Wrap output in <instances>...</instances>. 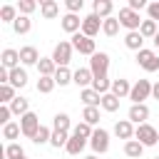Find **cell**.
I'll use <instances>...</instances> for the list:
<instances>
[{
  "instance_id": "6da1fadb",
  "label": "cell",
  "mask_w": 159,
  "mask_h": 159,
  "mask_svg": "<svg viewBox=\"0 0 159 159\" xmlns=\"http://www.w3.org/2000/svg\"><path fill=\"white\" fill-rule=\"evenodd\" d=\"M152 82L149 80H137L134 84H132V92H129V99H132V104H144V99H149V94H152Z\"/></svg>"
},
{
  "instance_id": "7a4b0ae2",
  "label": "cell",
  "mask_w": 159,
  "mask_h": 159,
  "mask_svg": "<svg viewBox=\"0 0 159 159\" xmlns=\"http://www.w3.org/2000/svg\"><path fill=\"white\" fill-rule=\"evenodd\" d=\"M134 139H137L139 144H144V147H154V144L159 142V129H154L149 122H147V124H139L137 132H134Z\"/></svg>"
},
{
  "instance_id": "3957f363",
  "label": "cell",
  "mask_w": 159,
  "mask_h": 159,
  "mask_svg": "<svg viewBox=\"0 0 159 159\" xmlns=\"http://www.w3.org/2000/svg\"><path fill=\"white\" fill-rule=\"evenodd\" d=\"M72 42H67V40H60L57 45H55V52H52V60H55V65L57 67H67L70 65V60H72Z\"/></svg>"
},
{
  "instance_id": "277c9868",
  "label": "cell",
  "mask_w": 159,
  "mask_h": 159,
  "mask_svg": "<svg viewBox=\"0 0 159 159\" xmlns=\"http://www.w3.org/2000/svg\"><path fill=\"white\" fill-rule=\"evenodd\" d=\"M142 17H139V12H134V10H129V7H122L119 10V25L122 27H127L129 32H137L139 27H142Z\"/></svg>"
},
{
  "instance_id": "5b68a950",
  "label": "cell",
  "mask_w": 159,
  "mask_h": 159,
  "mask_svg": "<svg viewBox=\"0 0 159 159\" xmlns=\"http://www.w3.org/2000/svg\"><path fill=\"white\" fill-rule=\"evenodd\" d=\"M70 42H72V47L80 52V55H94L97 52V47H94V40L92 37H87V35H82V32H77V35H72L70 37Z\"/></svg>"
},
{
  "instance_id": "8992f818",
  "label": "cell",
  "mask_w": 159,
  "mask_h": 159,
  "mask_svg": "<svg viewBox=\"0 0 159 159\" xmlns=\"http://www.w3.org/2000/svg\"><path fill=\"white\" fill-rule=\"evenodd\" d=\"M40 127H42V124H40V119H37V114H35V112H27V114H22V117H20L22 137L35 139V134H37V129H40Z\"/></svg>"
},
{
  "instance_id": "52a82bcc",
  "label": "cell",
  "mask_w": 159,
  "mask_h": 159,
  "mask_svg": "<svg viewBox=\"0 0 159 159\" xmlns=\"http://www.w3.org/2000/svg\"><path fill=\"white\" fill-rule=\"evenodd\" d=\"M137 65L142 67V70H147V72H157L159 70V57H157V52L154 50H139L137 52Z\"/></svg>"
},
{
  "instance_id": "ba28073f",
  "label": "cell",
  "mask_w": 159,
  "mask_h": 159,
  "mask_svg": "<svg viewBox=\"0 0 159 159\" xmlns=\"http://www.w3.org/2000/svg\"><path fill=\"white\" fill-rule=\"evenodd\" d=\"M89 70H92L94 77H104L107 70H109V55L107 52H94L89 57Z\"/></svg>"
},
{
  "instance_id": "9c48e42d",
  "label": "cell",
  "mask_w": 159,
  "mask_h": 159,
  "mask_svg": "<svg viewBox=\"0 0 159 159\" xmlns=\"http://www.w3.org/2000/svg\"><path fill=\"white\" fill-rule=\"evenodd\" d=\"M89 147H92V152L94 154H104L107 149H109V132L107 129H94V134H92V139H89Z\"/></svg>"
},
{
  "instance_id": "30bf717a",
  "label": "cell",
  "mask_w": 159,
  "mask_h": 159,
  "mask_svg": "<svg viewBox=\"0 0 159 159\" xmlns=\"http://www.w3.org/2000/svg\"><path fill=\"white\" fill-rule=\"evenodd\" d=\"M102 22H104L102 17H97L94 12H89V15H84V17H82V30H80V32H82V35H87V37H94V35L102 30Z\"/></svg>"
},
{
  "instance_id": "8fae6325",
  "label": "cell",
  "mask_w": 159,
  "mask_h": 159,
  "mask_svg": "<svg viewBox=\"0 0 159 159\" xmlns=\"http://www.w3.org/2000/svg\"><path fill=\"white\" fill-rule=\"evenodd\" d=\"M127 119L132 122V124H147V119H149V107L147 104H132L129 107V112H127Z\"/></svg>"
},
{
  "instance_id": "7c38bea8",
  "label": "cell",
  "mask_w": 159,
  "mask_h": 159,
  "mask_svg": "<svg viewBox=\"0 0 159 159\" xmlns=\"http://www.w3.org/2000/svg\"><path fill=\"white\" fill-rule=\"evenodd\" d=\"M92 80H94V75H92V70H89V67H80V70H75V77H72V82H75L80 89H87V87H92Z\"/></svg>"
},
{
  "instance_id": "4fadbf2b",
  "label": "cell",
  "mask_w": 159,
  "mask_h": 159,
  "mask_svg": "<svg viewBox=\"0 0 159 159\" xmlns=\"http://www.w3.org/2000/svg\"><path fill=\"white\" fill-rule=\"evenodd\" d=\"M60 20H62V30H65V32H70V35H77V32L82 30V20H80V15L67 12V15H62Z\"/></svg>"
},
{
  "instance_id": "5bb4252c",
  "label": "cell",
  "mask_w": 159,
  "mask_h": 159,
  "mask_svg": "<svg viewBox=\"0 0 159 159\" xmlns=\"http://www.w3.org/2000/svg\"><path fill=\"white\" fill-rule=\"evenodd\" d=\"M0 65H2L5 70H15V67L20 65V52L12 50V47L2 50V55H0Z\"/></svg>"
},
{
  "instance_id": "9a60e30c",
  "label": "cell",
  "mask_w": 159,
  "mask_h": 159,
  "mask_svg": "<svg viewBox=\"0 0 159 159\" xmlns=\"http://www.w3.org/2000/svg\"><path fill=\"white\" fill-rule=\"evenodd\" d=\"M134 132H137V129L132 127L129 119H119V122L114 124V134H117L119 139H127V142H129V139H134Z\"/></svg>"
},
{
  "instance_id": "2e32d148",
  "label": "cell",
  "mask_w": 159,
  "mask_h": 159,
  "mask_svg": "<svg viewBox=\"0 0 159 159\" xmlns=\"http://www.w3.org/2000/svg\"><path fill=\"white\" fill-rule=\"evenodd\" d=\"M80 99L84 102V107H102V94H99V92H94L92 87L82 89V92H80Z\"/></svg>"
},
{
  "instance_id": "e0dca14e",
  "label": "cell",
  "mask_w": 159,
  "mask_h": 159,
  "mask_svg": "<svg viewBox=\"0 0 159 159\" xmlns=\"http://www.w3.org/2000/svg\"><path fill=\"white\" fill-rule=\"evenodd\" d=\"M40 15H42L45 20H55V17L60 15V5H57L55 0H42V2H40Z\"/></svg>"
},
{
  "instance_id": "ac0fdd59",
  "label": "cell",
  "mask_w": 159,
  "mask_h": 159,
  "mask_svg": "<svg viewBox=\"0 0 159 159\" xmlns=\"http://www.w3.org/2000/svg\"><path fill=\"white\" fill-rule=\"evenodd\" d=\"M112 10H114L112 0H94V7H92V12H94L97 17L107 20V17H112Z\"/></svg>"
},
{
  "instance_id": "d6986e66",
  "label": "cell",
  "mask_w": 159,
  "mask_h": 159,
  "mask_svg": "<svg viewBox=\"0 0 159 159\" xmlns=\"http://www.w3.org/2000/svg\"><path fill=\"white\" fill-rule=\"evenodd\" d=\"M42 57L37 55V50L32 47V45H25V47H20V62L22 65H37Z\"/></svg>"
},
{
  "instance_id": "ffe728a7",
  "label": "cell",
  "mask_w": 159,
  "mask_h": 159,
  "mask_svg": "<svg viewBox=\"0 0 159 159\" xmlns=\"http://www.w3.org/2000/svg\"><path fill=\"white\" fill-rule=\"evenodd\" d=\"M87 144H89L87 139H82V137H77V134H70V139H67V147H65V149H67V154L77 157V154H80Z\"/></svg>"
},
{
  "instance_id": "44dd1931",
  "label": "cell",
  "mask_w": 159,
  "mask_h": 159,
  "mask_svg": "<svg viewBox=\"0 0 159 159\" xmlns=\"http://www.w3.org/2000/svg\"><path fill=\"white\" fill-rule=\"evenodd\" d=\"M124 45H127V50H134V52L144 50V47H142V45H144L142 32H139V30H137V32H127V35H124Z\"/></svg>"
},
{
  "instance_id": "7402d4cb",
  "label": "cell",
  "mask_w": 159,
  "mask_h": 159,
  "mask_svg": "<svg viewBox=\"0 0 159 159\" xmlns=\"http://www.w3.org/2000/svg\"><path fill=\"white\" fill-rule=\"evenodd\" d=\"M37 72H40V77H55V72H57L55 60H52V57H42V60L37 62Z\"/></svg>"
},
{
  "instance_id": "603a6c76",
  "label": "cell",
  "mask_w": 159,
  "mask_h": 159,
  "mask_svg": "<svg viewBox=\"0 0 159 159\" xmlns=\"http://www.w3.org/2000/svg\"><path fill=\"white\" fill-rule=\"evenodd\" d=\"M129 92H132V84H129V80H112V94L114 97H129Z\"/></svg>"
},
{
  "instance_id": "cb8c5ba5",
  "label": "cell",
  "mask_w": 159,
  "mask_h": 159,
  "mask_svg": "<svg viewBox=\"0 0 159 159\" xmlns=\"http://www.w3.org/2000/svg\"><path fill=\"white\" fill-rule=\"evenodd\" d=\"M10 84H12L15 89L25 87V84H27V72H25L22 67H15V70H10Z\"/></svg>"
},
{
  "instance_id": "d4e9b609",
  "label": "cell",
  "mask_w": 159,
  "mask_h": 159,
  "mask_svg": "<svg viewBox=\"0 0 159 159\" xmlns=\"http://www.w3.org/2000/svg\"><path fill=\"white\" fill-rule=\"evenodd\" d=\"M12 30H15L17 35H27V32L32 30V20H30L27 15H17V20L12 22Z\"/></svg>"
},
{
  "instance_id": "484cf974",
  "label": "cell",
  "mask_w": 159,
  "mask_h": 159,
  "mask_svg": "<svg viewBox=\"0 0 159 159\" xmlns=\"http://www.w3.org/2000/svg\"><path fill=\"white\" fill-rule=\"evenodd\" d=\"M10 112H12V114H17V117H22V114H27V112H30V102H27L25 97H15V99L10 102Z\"/></svg>"
},
{
  "instance_id": "4316f807",
  "label": "cell",
  "mask_w": 159,
  "mask_h": 159,
  "mask_svg": "<svg viewBox=\"0 0 159 159\" xmlns=\"http://www.w3.org/2000/svg\"><path fill=\"white\" fill-rule=\"evenodd\" d=\"M142 152H144V144H139L137 139L124 142V154H127L129 159H139V157H142Z\"/></svg>"
},
{
  "instance_id": "83f0119b",
  "label": "cell",
  "mask_w": 159,
  "mask_h": 159,
  "mask_svg": "<svg viewBox=\"0 0 159 159\" xmlns=\"http://www.w3.org/2000/svg\"><path fill=\"white\" fill-rule=\"evenodd\" d=\"M70 114H65V112H57L55 114V119H52V127H55V132H70Z\"/></svg>"
},
{
  "instance_id": "f1b7e54d",
  "label": "cell",
  "mask_w": 159,
  "mask_h": 159,
  "mask_svg": "<svg viewBox=\"0 0 159 159\" xmlns=\"http://www.w3.org/2000/svg\"><path fill=\"white\" fill-rule=\"evenodd\" d=\"M102 32H104L107 37H114V35L119 32V17H107V20L102 22Z\"/></svg>"
},
{
  "instance_id": "f546056e",
  "label": "cell",
  "mask_w": 159,
  "mask_h": 159,
  "mask_svg": "<svg viewBox=\"0 0 159 159\" xmlns=\"http://www.w3.org/2000/svg\"><path fill=\"white\" fill-rule=\"evenodd\" d=\"M102 109H104V112H117V109H119V97H114L112 92L102 94Z\"/></svg>"
},
{
  "instance_id": "4dcf8cb0",
  "label": "cell",
  "mask_w": 159,
  "mask_h": 159,
  "mask_svg": "<svg viewBox=\"0 0 159 159\" xmlns=\"http://www.w3.org/2000/svg\"><path fill=\"white\" fill-rule=\"evenodd\" d=\"M0 20L2 22H15L17 20V5H2L0 7Z\"/></svg>"
},
{
  "instance_id": "1f68e13d",
  "label": "cell",
  "mask_w": 159,
  "mask_h": 159,
  "mask_svg": "<svg viewBox=\"0 0 159 159\" xmlns=\"http://www.w3.org/2000/svg\"><path fill=\"white\" fill-rule=\"evenodd\" d=\"M72 77H75V72H70L67 67H57V72H55V82H57L60 87L70 84V82H72Z\"/></svg>"
},
{
  "instance_id": "d6a6232c",
  "label": "cell",
  "mask_w": 159,
  "mask_h": 159,
  "mask_svg": "<svg viewBox=\"0 0 159 159\" xmlns=\"http://www.w3.org/2000/svg\"><path fill=\"white\" fill-rule=\"evenodd\" d=\"M55 87H57L55 77H40V80H37V92H40V94H50Z\"/></svg>"
},
{
  "instance_id": "836d02e7",
  "label": "cell",
  "mask_w": 159,
  "mask_h": 159,
  "mask_svg": "<svg viewBox=\"0 0 159 159\" xmlns=\"http://www.w3.org/2000/svg\"><path fill=\"white\" fill-rule=\"evenodd\" d=\"M82 122H87L89 127H94L99 122V107H84L82 112Z\"/></svg>"
},
{
  "instance_id": "e575fe53",
  "label": "cell",
  "mask_w": 159,
  "mask_h": 159,
  "mask_svg": "<svg viewBox=\"0 0 159 159\" xmlns=\"http://www.w3.org/2000/svg\"><path fill=\"white\" fill-rule=\"evenodd\" d=\"M139 32H142V37H144V40H147V37H152V40H154V35L159 32V27H157V22H154V20H144V22H142V27H139Z\"/></svg>"
},
{
  "instance_id": "d590c367",
  "label": "cell",
  "mask_w": 159,
  "mask_h": 159,
  "mask_svg": "<svg viewBox=\"0 0 159 159\" xmlns=\"http://www.w3.org/2000/svg\"><path fill=\"white\" fill-rule=\"evenodd\" d=\"M20 134H22V129H20V124H15V122H10V124L2 127V137L10 139V144H12V139H17Z\"/></svg>"
},
{
  "instance_id": "8d00e7d4",
  "label": "cell",
  "mask_w": 159,
  "mask_h": 159,
  "mask_svg": "<svg viewBox=\"0 0 159 159\" xmlns=\"http://www.w3.org/2000/svg\"><path fill=\"white\" fill-rule=\"evenodd\" d=\"M72 134H77V137H82V139H87V142H89V139H92V134H94V127H89L87 122H80V124L72 129Z\"/></svg>"
},
{
  "instance_id": "74e56055",
  "label": "cell",
  "mask_w": 159,
  "mask_h": 159,
  "mask_svg": "<svg viewBox=\"0 0 159 159\" xmlns=\"http://www.w3.org/2000/svg\"><path fill=\"white\" fill-rule=\"evenodd\" d=\"M5 157H7V159H25V149H22L20 144L12 142V144L5 147Z\"/></svg>"
},
{
  "instance_id": "f35d334b",
  "label": "cell",
  "mask_w": 159,
  "mask_h": 159,
  "mask_svg": "<svg viewBox=\"0 0 159 159\" xmlns=\"http://www.w3.org/2000/svg\"><path fill=\"white\" fill-rule=\"evenodd\" d=\"M12 99H15V87L12 84H0V102L10 104Z\"/></svg>"
},
{
  "instance_id": "ab89813d",
  "label": "cell",
  "mask_w": 159,
  "mask_h": 159,
  "mask_svg": "<svg viewBox=\"0 0 159 159\" xmlns=\"http://www.w3.org/2000/svg\"><path fill=\"white\" fill-rule=\"evenodd\" d=\"M67 139H70L67 132H55V129H52V139H50V144H52L55 149H60V147H67Z\"/></svg>"
},
{
  "instance_id": "60d3db41",
  "label": "cell",
  "mask_w": 159,
  "mask_h": 159,
  "mask_svg": "<svg viewBox=\"0 0 159 159\" xmlns=\"http://www.w3.org/2000/svg\"><path fill=\"white\" fill-rule=\"evenodd\" d=\"M17 10H20V15H27V17H30V12L37 10V2H35V0H20V2H17Z\"/></svg>"
},
{
  "instance_id": "b9f144b4",
  "label": "cell",
  "mask_w": 159,
  "mask_h": 159,
  "mask_svg": "<svg viewBox=\"0 0 159 159\" xmlns=\"http://www.w3.org/2000/svg\"><path fill=\"white\" fill-rule=\"evenodd\" d=\"M50 139H52V132H50L47 127H40L32 142H35V144H50Z\"/></svg>"
},
{
  "instance_id": "7bdbcfd3",
  "label": "cell",
  "mask_w": 159,
  "mask_h": 159,
  "mask_svg": "<svg viewBox=\"0 0 159 159\" xmlns=\"http://www.w3.org/2000/svg\"><path fill=\"white\" fill-rule=\"evenodd\" d=\"M10 117H12L10 104H0V124H2V127H5V124H10Z\"/></svg>"
},
{
  "instance_id": "ee69618b",
  "label": "cell",
  "mask_w": 159,
  "mask_h": 159,
  "mask_svg": "<svg viewBox=\"0 0 159 159\" xmlns=\"http://www.w3.org/2000/svg\"><path fill=\"white\" fill-rule=\"evenodd\" d=\"M147 12H149V20H154V22H159V0H154V2H149V5H147Z\"/></svg>"
},
{
  "instance_id": "f6af8a7d",
  "label": "cell",
  "mask_w": 159,
  "mask_h": 159,
  "mask_svg": "<svg viewBox=\"0 0 159 159\" xmlns=\"http://www.w3.org/2000/svg\"><path fill=\"white\" fill-rule=\"evenodd\" d=\"M82 5H84L82 0H67V2H65V7H67V12H72V15H77V12L82 10Z\"/></svg>"
},
{
  "instance_id": "bcb514c9",
  "label": "cell",
  "mask_w": 159,
  "mask_h": 159,
  "mask_svg": "<svg viewBox=\"0 0 159 159\" xmlns=\"http://www.w3.org/2000/svg\"><path fill=\"white\" fill-rule=\"evenodd\" d=\"M147 5H149L147 0H129V5H127V7H129V10H134V12H139V10H142V7H147Z\"/></svg>"
},
{
  "instance_id": "7dc6e473",
  "label": "cell",
  "mask_w": 159,
  "mask_h": 159,
  "mask_svg": "<svg viewBox=\"0 0 159 159\" xmlns=\"http://www.w3.org/2000/svg\"><path fill=\"white\" fill-rule=\"evenodd\" d=\"M0 84H10V70L0 67Z\"/></svg>"
},
{
  "instance_id": "c3c4849f",
  "label": "cell",
  "mask_w": 159,
  "mask_h": 159,
  "mask_svg": "<svg viewBox=\"0 0 159 159\" xmlns=\"http://www.w3.org/2000/svg\"><path fill=\"white\" fill-rule=\"evenodd\" d=\"M152 97H154V99H159V82L152 87Z\"/></svg>"
},
{
  "instance_id": "681fc988",
  "label": "cell",
  "mask_w": 159,
  "mask_h": 159,
  "mask_svg": "<svg viewBox=\"0 0 159 159\" xmlns=\"http://www.w3.org/2000/svg\"><path fill=\"white\" fill-rule=\"evenodd\" d=\"M154 45H157V47H159V32H157V35H154Z\"/></svg>"
},
{
  "instance_id": "f907efd6",
  "label": "cell",
  "mask_w": 159,
  "mask_h": 159,
  "mask_svg": "<svg viewBox=\"0 0 159 159\" xmlns=\"http://www.w3.org/2000/svg\"><path fill=\"white\" fill-rule=\"evenodd\" d=\"M84 159H97V154H89V157H84Z\"/></svg>"
},
{
  "instance_id": "816d5d0a",
  "label": "cell",
  "mask_w": 159,
  "mask_h": 159,
  "mask_svg": "<svg viewBox=\"0 0 159 159\" xmlns=\"http://www.w3.org/2000/svg\"><path fill=\"white\" fill-rule=\"evenodd\" d=\"M154 159H159V157H154Z\"/></svg>"
}]
</instances>
